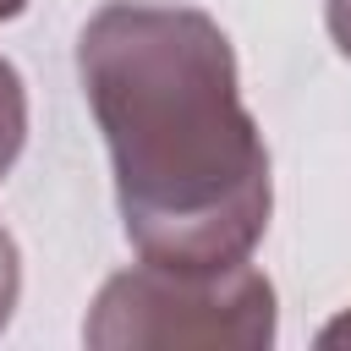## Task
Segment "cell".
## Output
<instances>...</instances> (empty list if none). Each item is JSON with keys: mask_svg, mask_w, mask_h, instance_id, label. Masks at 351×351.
<instances>
[{"mask_svg": "<svg viewBox=\"0 0 351 351\" xmlns=\"http://www.w3.org/2000/svg\"><path fill=\"white\" fill-rule=\"evenodd\" d=\"M77 71L132 247L176 269L247 263L269 225V154L219 22L192 5L110 0L77 38Z\"/></svg>", "mask_w": 351, "mask_h": 351, "instance_id": "1", "label": "cell"}, {"mask_svg": "<svg viewBox=\"0 0 351 351\" xmlns=\"http://www.w3.org/2000/svg\"><path fill=\"white\" fill-rule=\"evenodd\" d=\"M82 335L99 351H258L274 340V285L252 263L176 269L143 258L104 280Z\"/></svg>", "mask_w": 351, "mask_h": 351, "instance_id": "2", "label": "cell"}, {"mask_svg": "<svg viewBox=\"0 0 351 351\" xmlns=\"http://www.w3.org/2000/svg\"><path fill=\"white\" fill-rule=\"evenodd\" d=\"M22 137H27V93H22L16 66H11V60H0V176L16 165Z\"/></svg>", "mask_w": 351, "mask_h": 351, "instance_id": "3", "label": "cell"}, {"mask_svg": "<svg viewBox=\"0 0 351 351\" xmlns=\"http://www.w3.org/2000/svg\"><path fill=\"white\" fill-rule=\"evenodd\" d=\"M16 291H22V269H16V241L0 230V329L16 307Z\"/></svg>", "mask_w": 351, "mask_h": 351, "instance_id": "4", "label": "cell"}, {"mask_svg": "<svg viewBox=\"0 0 351 351\" xmlns=\"http://www.w3.org/2000/svg\"><path fill=\"white\" fill-rule=\"evenodd\" d=\"M329 33H335L340 55L351 60V0H329Z\"/></svg>", "mask_w": 351, "mask_h": 351, "instance_id": "5", "label": "cell"}, {"mask_svg": "<svg viewBox=\"0 0 351 351\" xmlns=\"http://www.w3.org/2000/svg\"><path fill=\"white\" fill-rule=\"evenodd\" d=\"M324 346H351V313H346L340 324H329V329H324Z\"/></svg>", "mask_w": 351, "mask_h": 351, "instance_id": "6", "label": "cell"}, {"mask_svg": "<svg viewBox=\"0 0 351 351\" xmlns=\"http://www.w3.org/2000/svg\"><path fill=\"white\" fill-rule=\"evenodd\" d=\"M22 5H27V0H0V22H11V16L22 11Z\"/></svg>", "mask_w": 351, "mask_h": 351, "instance_id": "7", "label": "cell"}]
</instances>
